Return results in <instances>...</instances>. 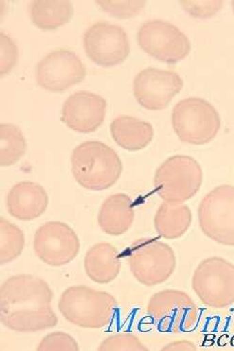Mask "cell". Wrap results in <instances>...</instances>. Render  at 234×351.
I'll list each match as a JSON object with an SVG mask.
<instances>
[{
	"instance_id": "obj_1",
	"label": "cell",
	"mask_w": 234,
	"mask_h": 351,
	"mask_svg": "<svg viewBox=\"0 0 234 351\" xmlns=\"http://www.w3.org/2000/svg\"><path fill=\"white\" fill-rule=\"evenodd\" d=\"M53 292L37 276L19 274L5 280L0 289L2 324L16 332L49 330L58 324L51 302Z\"/></svg>"
},
{
	"instance_id": "obj_2",
	"label": "cell",
	"mask_w": 234,
	"mask_h": 351,
	"mask_svg": "<svg viewBox=\"0 0 234 351\" xmlns=\"http://www.w3.org/2000/svg\"><path fill=\"white\" fill-rule=\"evenodd\" d=\"M71 167L75 182L90 191L109 189L117 184L123 171L117 153L100 141H87L75 147Z\"/></svg>"
},
{
	"instance_id": "obj_3",
	"label": "cell",
	"mask_w": 234,
	"mask_h": 351,
	"mask_svg": "<svg viewBox=\"0 0 234 351\" xmlns=\"http://www.w3.org/2000/svg\"><path fill=\"white\" fill-rule=\"evenodd\" d=\"M117 308V302L113 295L85 285L67 288L59 300L62 317L83 328L97 330L109 325Z\"/></svg>"
},
{
	"instance_id": "obj_4",
	"label": "cell",
	"mask_w": 234,
	"mask_h": 351,
	"mask_svg": "<svg viewBox=\"0 0 234 351\" xmlns=\"http://www.w3.org/2000/svg\"><path fill=\"white\" fill-rule=\"evenodd\" d=\"M203 182L198 160L187 155L168 158L154 176L156 193L165 202L183 203L195 197Z\"/></svg>"
},
{
	"instance_id": "obj_5",
	"label": "cell",
	"mask_w": 234,
	"mask_h": 351,
	"mask_svg": "<svg viewBox=\"0 0 234 351\" xmlns=\"http://www.w3.org/2000/svg\"><path fill=\"white\" fill-rule=\"evenodd\" d=\"M220 115L207 100L188 97L173 108L172 126L180 141L201 145L215 139L220 129Z\"/></svg>"
},
{
	"instance_id": "obj_6",
	"label": "cell",
	"mask_w": 234,
	"mask_h": 351,
	"mask_svg": "<svg viewBox=\"0 0 234 351\" xmlns=\"http://www.w3.org/2000/svg\"><path fill=\"white\" fill-rule=\"evenodd\" d=\"M175 252L167 244L153 238L135 241L128 252L130 272L145 287L166 282L176 269Z\"/></svg>"
},
{
	"instance_id": "obj_7",
	"label": "cell",
	"mask_w": 234,
	"mask_h": 351,
	"mask_svg": "<svg viewBox=\"0 0 234 351\" xmlns=\"http://www.w3.org/2000/svg\"><path fill=\"white\" fill-rule=\"evenodd\" d=\"M192 287L203 304L221 309L234 303V265L221 257L203 260L194 272Z\"/></svg>"
},
{
	"instance_id": "obj_8",
	"label": "cell",
	"mask_w": 234,
	"mask_h": 351,
	"mask_svg": "<svg viewBox=\"0 0 234 351\" xmlns=\"http://www.w3.org/2000/svg\"><path fill=\"white\" fill-rule=\"evenodd\" d=\"M148 313L160 332L181 333L195 328L198 309L192 298L180 290L160 291L150 298Z\"/></svg>"
},
{
	"instance_id": "obj_9",
	"label": "cell",
	"mask_w": 234,
	"mask_h": 351,
	"mask_svg": "<svg viewBox=\"0 0 234 351\" xmlns=\"http://www.w3.org/2000/svg\"><path fill=\"white\" fill-rule=\"evenodd\" d=\"M198 221L204 234L218 244L234 247V186L211 190L198 206Z\"/></svg>"
},
{
	"instance_id": "obj_10",
	"label": "cell",
	"mask_w": 234,
	"mask_h": 351,
	"mask_svg": "<svg viewBox=\"0 0 234 351\" xmlns=\"http://www.w3.org/2000/svg\"><path fill=\"white\" fill-rule=\"evenodd\" d=\"M137 41L145 53L165 64H177L191 51L187 36L165 20L153 19L143 23L137 32Z\"/></svg>"
},
{
	"instance_id": "obj_11",
	"label": "cell",
	"mask_w": 234,
	"mask_h": 351,
	"mask_svg": "<svg viewBox=\"0 0 234 351\" xmlns=\"http://www.w3.org/2000/svg\"><path fill=\"white\" fill-rule=\"evenodd\" d=\"M83 47L91 61L103 67L122 64L130 52V40L125 29L105 21L88 27L83 36Z\"/></svg>"
},
{
	"instance_id": "obj_12",
	"label": "cell",
	"mask_w": 234,
	"mask_h": 351,
	"mask_svg": "<svg viewBox=\"0 0 234 351\" xmlns=\"http://www.w3.org/2000/svg\"><path fill=\"white\" fill-rule=\"evenodd\" d=\"M35 254L50 267L68 265L79 255L80 242L75 230L67 223H45L34 234Z\"/></svg>"
},
{
	"instance_id": "obj_13",
	"label": "cell",
	"mask_w": 234,
	"mask_h": 351,
	"mask_svg": "<svg viewBox=\"0 0 234 351\" xmlns=\"http://www.w3.org/2000/svg\"><path fill=\"white\" fill-rule=\"evenodd\" d=\"M86 67L75 52L59 49L45 55L36 66V82L51 93H62L86 77Z\"/></svg>"
},
{
	"instance_id": "obj_14",
	"label": "cell",
	"mask_w": 234,
	"mask_h": 351,
	"mask_svg": "<svg viewBox=\"0 0 234 351\" xmlns=\"http://www.w3.org/2000/svg\"><path fill=\"white\" fill-rule=\"evenodd\" d=\"M183 87V79L177 73L152 67L138 73L133 82L136 100L150 111L165 109Z\"/></svg>"
},
{
	"instance_id": "obj_15",
	"label": "cell",
	"mask_w": 234,
	"mask_h": 351,
	"mask_svg": "<svg viewBox=\"0 0 234 351\" xmlns=\"http://www.w3.org/2000/svg\"><path fill=\"white\" fill-rule=\"evenodd\" d=\"M107 111V102L95 93L79 91L65 100L62 108V121L80 134H91L102 126Z\"/></svg>"
},
{
	"instance_id": "obj_16",
	"label": "cell",
	"mask_w": 234,
	"mask_h": 351,
	"mask_svg": "<svg viewBox=\"0 0 234 351\" xmlns=\"http://www.w3.org/2000/svg\"><path fill=\"white\" fill-rule=\"evenodd\" d=\"M6 204L12 217L21 221H32L47 210L49 195L44 187L36 182H21L10 190Z\"/></svg>"
},
{
	"instance_id": "obj_17",
	"label": "cell",
	"mask_w": 234,
	"mask_h": 351,
	"mask_svg": "<svg viewBox=\"0 0 234 351\" xmlns=\"http://www.w3.org/2000/svg\"><path fill=\"white\" fill-rule=\"evenodd\" d=\"M134 208L128 195L118 193L104 200L98 213L97 222L106 234L120 237L124 234L134 221Z\"/></svg>"
},
{
	"instance_id": "obj_18",
	"label": "cell",
	"mask_w": 234,
	"mask_h": 351,
	"mask_svg": "<svg viewBox=\"0 0 234 351\" xmlns=\"http://www.w3.org/2000/svg\"><path fill=\"white\" fill-rule=\"evenodd\" d=\"M85 272L90 280L100 285L113 282L121 270L117 248L110 243H98L91 247L85 256Z\"/></svg>"
},
{
	"instance_id": "obj_19",
	"label": "cell",
	"mask_w": 234,
	"mask_h": 351,
	"mask_svg": "<svg viewBox=\"0 0 234 351\" xmlns=\"http://www.w3.org/2000/svg\"><path fill=\"white\" fill-rule=\"evenodd\" d=\"M110 130L113 141L128 152L145 149L154 136L150 123L130 115H120L113 119Z\"/></svg>"
},
{
	"instance_id": "obj_20",
	"label": "cell",
	"mask_w": 234,
	"mask_h": 351,
	"mask_svg": "<svg viewBox=\"0 0 234 351\" xmlns=\"http://www.w3.org/2000/svg\"><path fill=\"white\" fill-rule=\"evenodd\" d=\"M192 220V212L187 205L163 202L156 212L155 230L165 239H178L185 234Z\"/></svg>"
},
{
	"instance_id": "obj_21",
	"label": "cell",
	"mask_w": 234,
	"mask_h": 351,
	"mask_svg": "<svg viewBox=\"0 0 234 351\" xmlns=\"http://www.w3.org/2000/svg\"><path fill=\"white\" fill-rule=\"evenodd\" d=\"M32 23L43 31H53L65 26L74 16L70 1H34L30 4Z\"/></svg>"
},
{
	"instance_id": "obj_22",
	"label": "cell",
	"mask_w": 234,
	"mask_h": 351,
	"mask_svg": "<svg viewBox=\"0 0 234 351\" xmlns=\"http://www.w3.org/2000/svg\"><path fill=\"white\" fill-rule=\"evenodd\" d=\"M0 165L11 167L19 162L27 152V141L22 130L11 123L0 125Z\"/></svg>"
},
{
	"instance_id": "obj_23",
	"label": "cell",
	"mask_w": 234,
	"mask_h": 351,
	"mask_svg": "<svg viewBox=\"0 0 234 351\" xmlns=\"http://www.w3.org/2000/svg\"><path fill=\"white\" fill-rule=\"evenodd\" d=\"M0 263L6 265L16 260L25 247V235L19 226L12 224L6 218L0 219Z\"/></svg>"
},
{
	"instance_id": "obj_24",
	"label": "cell",
	"mask_w": 234,
	"mask_h": 351,
	"mask_svg": "<svg viewBox=\"0 0 234 351\" xmlns=\"http://www.w3.org/2000/svg\"><path fill=\"white\" fill-rule=\"evenodd\" d=\"M100 351L110 350H141L147 351L148 348L139 338L132 333H118L106 338L98 347Z\"/></svg>"
},
{
	"instance_id": "obj_25",
	"label": "cell",
	"mask_w": 234,
	"mask_h": 351,
	"mask_svg": "<svg viewBox=\"0 0 234 351\" xmlns=\"http://www.w3.org/2000/svg\"><path fill=\"white\" fill-rule=\"evenodd\" d=\"M103 11L117 19H132L137 16L143 7L145 1H95Z\"/></svg>"
},
{
	"instance_id": "obj_26",
	"label": "cell",
	"mask_w": 234,
	"mask_h": 351,
	"mask_svg": "<svg viewBox=\"0 0 234 351\" xmlns=\"http://www.w3.org/2000/svg\"><path fill=\"white\" fill-rule=\"evenodd\" d=\"M79 345L75 338L65 332H52L43 338L37 347L38 351H78Z\"/></svg>"
},
{
	"instance_id": "obj_27",
	"label": "cell",
	"mask_w": 234,
	"mask_h": 351,
	"mask_svg": "<svg viewBox=\"0 0 234 351\" xmlns=\"http://www.w3.org/2000/svg\"><path fill=\"white\" fill-rule=\"evenodd\" d=\"M0 44H1V64H0V75L6 76L11 72L16 64L19 58V49L11 37L8 36L4 32L0 34Z\"/></svg>"
},
{
	"instance_id": "obj_28",
	"label": "cell",
	"mask_w": 234,
	"mask_h": 351,
	"mask_svg": "<svg viewBox=\"0 0 234 351\" xmlns=\"http://www.w3.org/2000/svg\"><path fill=\"white\" fill-rule=\"evenodd\" d=\"M185 11L196 19H208L222 8V1H180Z\"/></svg>"
},
{
	"instance_id": "obj_29",
	"label": "cell",
	"mask_w": 234,
	"mask_h": 351,
	"mask_svg": "<svg viewBox=\"0 0 234 351\" xmlns=\"http://www.w3.org/2000/svg\"><path fill=\"white\" fill-rule=\"evenodd\" d=\"M163 351L196 350V345L190 341L181 340L171 342L162 348Z\"/></svg>"
},
{
	"instance_id": "obj_30",
	"label": "cell",
	"mask_w": 234,
	"mask_h": 351,
	"mask_svg": "<svg viewBox=\"0 0 234 351\" xmlns=\"http://www.w3.org/2000/svg\"><path fill=\"white\" fill-rule=\"evenodd\" d=\"M231 6H233V12H234V1L231 2Z\"/></svg>"
}]
</instances>
